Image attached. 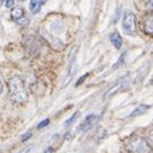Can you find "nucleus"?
<instances>
[{"instance_id": "1", "label": "nucleus", "mask_w": 153, "mask_h": 153, "mask_svg": "<svg viewBox=\"0 0 153 153\" xmlns=\"http://www.w3.org/2000/svg\"><path fill=\"white\" fill-rule=\"evenodd\" d=\"M9 99L16 104H22L28 99L23 81L19 76H13L9 80Z\"/></svg>"}, {"instance_id": "2", "label": "nucleus", "mask_w": 153, "mask_h": 153, "mask_svg": "<svg viewBox=\"0 0 153 153\" xmlns=\"http://www.w3.org/2000/svg\"><path fill=\"white\" fill-rule=\"evenodd\" d=\"M127 149H129L130 153H149L151 147L146 139L140 137H135L127 144Z\"/></svg>"}, {"instance_id": "3", "label": "nucleus", "mask_w": 153, "mask_h": 153, "mask_svg": "<svg viewBox=\"0 0 153 153\" xmlns=\"http://www.w3.org/2000/svg\"><path fill=\"white\" fill-rule=\"evenodd\" d=\"M135 27H137V18L135 14L131 12H126L122 18V30L126 35H134Z\"/></svg>"}, {"instance_id": "4", "label": "nucleus", "mask_w": 153, "mask_h": 153, "mask_svg": "<svg viewBox=\"0 0 153 153\" xmlns=\"http://www.w3.org/2000/svg\"><path fill=\"white\" fill-rule=\"evenodd\" d=\"M129 80H130V75H126L125 77L120 79V80H118V81L114 84L111 89H108V90H107V93H105V95H104V99L107 100V99H109L111 97H113L118 90H121L122 86H125V85L129 84Z\"/></svg>"}, {"instance_id": "5", "label": "nucleus", "mask_w": 153, "mask_h": 153, "mask_svg": "<svg viewBox=\"0 0 153 153\" xmlns=\"http://www.w3.org/2000/svg\"><path fill=\"white\" fill-rule=\"evenodd\" d=\"M98 121H99V116H98V114H88V116L85 117V120L82 121L81 126L79 127V131H88L94 125H97Z\"/></svg>"}, {"instance_id": "6", "label": "nucleus", "mask_w": 153, "mask_h": 153, "mask_svg": "<svg viewBox=\"0 0 153 153\" xmlns=\"http://www.w3.org/2000/svg\"><path fill=\"white\" fill-rule=\"evenodd\" d=\"M143 30L148 35H153V12L143 17Z\"/></svg>"}, {"instance_id": "7", "label": "nucleus", "mask_w": 153, "mask_h": 153, "mask_svg": "<svg viewBox=\"0 0 153 153\" xmlns=\"http://www.w3.org/2000/svg\"><path fill=\"white\" fill-rule=\"evenodd\" d=\"M44 4H45V0H31L28 8H30V10H31V13H37Z\"/></svg>"}, {"instance_id": "8", "label": "nucleus", "mask_w": 153, "mask_h": 153, "mask_svg": "<svg viewBox=\"0 0 153 153\" xmlns=\"http://www.w3.org/2000/svg\"><path fill=\"white\" fill-rule=\"evenodd\" d=\"M109 39H111V42L113 44V46L116 49H120L122 46V37H121V35L118 32H113Z\"/></svg>"}, {"instance_id": "9", "label": "nucleus", "mask_w": 153, "mask_h": 153, "mask_svg": "<svg viewBox=\"0 0 153 153\" xmlns=\"http://www.w3.org/2000/svg\"><path fill=\"white\" fill-rule=\"evenodd\" d=\"M148 109H149V105H144V104H139L137 108L134 109L133 112L129 114V117H135V116H140V114H144Z\"/></svg>"}, {"instance_id": "10", "label": "nucleus", "mask_w": 153, "mask_h": 153, "mask_svg": "<svg viewBox=\"0 0 153 153\" xmlns=\"http://www.w3.org/2000/svg\"><path fill=\"white\" fill-rule=\"evenodd\" d=\"M50 28H52V31H53L54 33H62V32L66 30V26H65V25H63L62 22H59V21H56V22L52 23Z\"/></svg>"}, {"instance_id": "11", "label": "nucleus", "mask_w": 153, "mask_h": 153, "mask_svg": "<svg viewBox=\"0 0 153 153\" xmlns=\"http://www.w3.org/2000/svg\"><path fill=\"white\" fill-rule=\"evenodd\" d=\"M23 17V9L22 8H14L13 12H12V18L16 21H19Z\"/></svg>"}, {"instance_id": "12", "label": "nucleus", "mask_w": 153, "mask_h": 153, "mask_svg": "<svg viewBox=\"0 0 153 153\" xmlns=\"http://www.w3.org/2000/svg\"><path fill=\"white\" fill-rule=\"evenodd\" d=\"M80 117V112L77 111V112H76L75 114H74V116H72V117H70L68 118V120H67L66 122H65V126H70L71 124H74V122L76 121V120H77V118Z\"/></svg>"}, {"instance_id": "13", "label": "nucleus", "mask_w": 153, "mask_h": 153, "mask_svg": "<svg viewBox=\"0 0 153 153\" xmlns=\"http://www.w3.org/2000/svg\"><path fill=\"white\" fill-rule=\"evenodd\" d=\"M125 57H126V53H124V54H122V56L120 57V59L117 61V63L112 67V70H117L118 67H121L122 65H124V63H125Z\"/></svg>"}, {"instance_id": "14", "label": "nucleus", "mask_w": 153, "mask_h": 153, "mask_svg": "<svg viewBox=\"0 0 153 153\" xmlns=\"http://www.w3.org/2000/svg\"><path fill=\"white\" fill-rule=\"evenodd\" d=\"M147 142H148V144H149V147H151V148H153V130L151 131L149 134H148Z\"/></svg>"}, {"instance_id": "15", "label": "nucleus", "mask_w": 153, "mask_h": 153, "mask_svg": "<svg viewBox=\"0 0 153 153\" xmlns=\"http://www.w3.org/2000/svg\"><path fill=\"white\" fill-rule=\"evenodd\" d=\"M4 4H5L8 9H10V8L14 7V0H4Z\"/></svg>"}, {"instance_id": "16", "label": "nucleus", "mask_w": 153, "mask_h": 153, "mask_svg": "<svg viewBox=\"0 0 153 153\" xmlns=\"http://www.w3.org/2000/svg\"><path fill=\"white\" fill-rule=\"evenodd\" d=\"M31 137H32V131H27L26 134H23V137L21 138V140H22V142H26V140L30 139Z\"/></svg>"}, {"instance_id": "17", "label": "nucleus", "mask_w": 153, "mask_h": 153, "mask_svg": "<svg viewBox=\"0 0 153 153\" xmlns=\"http://www.w3.org/2000/svg\"><path fill=\"white\" fill-rule=\"evenodd\" d=\"M88 76H89V74H85V75L82 76V77H80V79H79V81L76 82V86H80V85H81V84L85 81V79H86Z\"/></svg>"}, {"instance_id": "18", "label": "nucleus", "mask_w": 153, "mask_h": 153, "mask_svg": "<svg viewBox=\"0 0 153 153\" xmlns=\"http://www.w3.org/2000/svg\"><path fill=\"white\" fill-rule=\"evenodd\" d=\"M48 124H49V118H45L44 121H41V122H40V124H39V126H37V127H39V129H41V127H45V126H48Z\"/></svg>"}, {"instance_id": "19", "label": "nucleus", "mask_w": 153, "mask_h": 153, "mask_svg": "<svg viewBox=\"0 0 153 153\" xmlns=\"http://www.w3.org/2000/svg\"><path fill=\"white\" fill-rule=\"evenodd\" d=\"M147 8L153 10V0H147Z\"/></svg>"}, {"instance_id": "20", "label": "nucleus", "mask_w": 153, "mask_h": 153, "mask_svg": "<svg viewBox=\"0 0 153 153\" xmlns=\"http://www.w3.org/2000/svg\"><path fill=\"white\" fill-rule=\"evenodd\" d=\"M30 151H31V146H28V147H26V148H23L21 152H18V153H28Z\"/></svg>"}, {"instance_id": "21", "label": "nucleus", "mask_w": 153, "mask_h": 153, "mask_svg": "<svg viewBox=\"0 0 153 153\" xmlns=\"http://www.w3.org/2000/svg\"><path fill=\"white\" fill-rule=\"evenodd\" d=\"M44 153H54V149H53V148H46Z\"/></svg>"}, {"instance_id": "22", "label": "nucleus", "mask_w": 153, "mask_h": 153, "mask_svg": "<svg viewBox=\"0 0 153 153\" xmlns=\"http://www.w3.org/2000/svg\"><path fill=\"white\" fill-rule=\"evenodd\" d=\"M1 90H3V84H1V81H0V94H1Z\"/></svg>"}, {"instance_id": "23", "label": "nucleus", "mask_w": 153, "mask_h": 153, "mask_svg": "<svg viewBox=\"0 0 153 153\" xmlns=\"http://www.w3.org/2000/svg\"><path fill=\"white\" fill-rule=\"evenodd\" d=\"M21 1H23V0H21Z\"/></svg>"}]
</instances>
